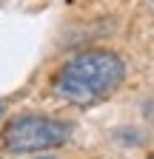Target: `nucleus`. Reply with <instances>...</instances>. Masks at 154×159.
Returning <instances> with one entry per match:
<instances>
[{
	"instance_id": "obj_1",
	"label": "nucleus",
	"mask_w": 154,
	"mask_h": 159,
	"mask_svg": "<svg viewBox=\"0 0 154 159\" xmlns=\"http://www.w3.org/2000/svg\"><path fill=\"white\" fill-rule=\"evenodd\" d=\"M126 63L120 54L106 48H86L80 54L69 57L54 71L51 91L57 99H63L77 108H91L106 99L123 85Z\"/></svg>"
},
{
	"instance_id": "obj_2",
	"label": "nucleus",
	"mask_w": 154,
	"mask_h": 159,
	"mask_svg": "<svg viewBox=\"0 0 154 159\" xmlns=\"http://www.w3.org/2000/svg\"><path fill=\"white\" fill-rule=\"evenodd\" d=\"M74 134V125L49 114H14L0 131V142L9 153H40L51 148H63Z\"/></svg>"
},
{
	"instance_id": "obj_3",
	"label": "nucleus",
	"mask_w": 154,
	"mask_h": 159,
	"mask_svg": "<svg viewBox=\"0 0 154 159\" xmlns=\"http://www.w3.org/2000/svg\"><path fill=\"white\" fill-rule=\"evenodd\" d=\"M146 11H151V14H154V0H146Z\"/></svg>"
},
{
	"instance_id": "obj_4",
	"label": "nucleus",
	"mask_w": 154,
	"mask_h": 159,
	"mask_svg": "<svg viewBox=\"0 0 154 159\" xmlns=\"http://www.w3.org/2000/svg\"><path fill=\"white\" fill-rule=\"evenodd\" d=\"M3 114H6V102H0V119H3Z\"/></svg>"
},
{
	"instance_id": "obj_5",
	"label": "nucleus",
	"mask_w": 154,
	"mask_h": 159,
	"mask_svg": "<svg viewBox=\"0 0 154 159\" xmlns=\"http://www.w3.org/2000/svg\"><path fill=\"white\" fill-rule=\"evenodd\" d=\"M40 159H54V156H40Z\"/></svg>"
}]
</instances>
